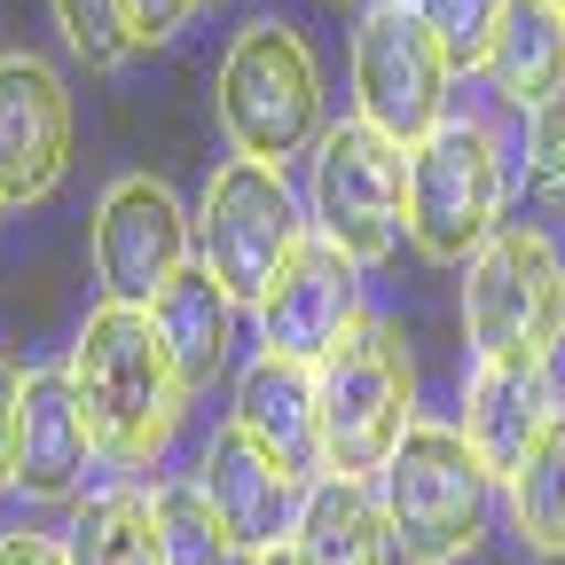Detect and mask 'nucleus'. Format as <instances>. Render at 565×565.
<instances>
[{"label":"nucleus","mask_w":565,"mask_h":565,"mask_svg":"<svg viewBox=\"0 0 565 565\" xmlns=\"http://www.w3.org/2000/svg\"><path fill=\"white\" fill-rule=\"evenodd\" d=\"M196 267V221L150 173H126L95 204V275L118 307H158L166 282Z\"/></svg>","instance_id":"nucleus-10"},{"label":"nucleus","mask_w":565,"mask_h":565,"mask_svg":"<svg viewBox=\"0 0 565 565\" xmlns=\"http://www.w3.org/2000/svg\"><path fill=\"white\" fill-rule=\"evenodd\" d=\"M322 393V456L338 479H377L416 424V370L393 322H362L315 370Z\"/></svg>","instance_id":"nucleus-5"},{"label":"nucleus","mask_w":565,"mask_h":565,"mask_svg":"<svg viewBox=\"0 0 565 565\" xmlns=\"http://www.w3.org/2000/svg\"><path fill=\"white\" fill-rule=\"evenodd\" d=\"M17 433H24V370L0 353V494L17 487Z\"/></svg>","instance_id":"nucleus-26"},{"label":"nucleus","mask_w":565,"mask_h":565,"mask_svg":"<svg viewBox=\"0 0 565 565\" xmlns=\"http://www.w3.org/2000/svg\"><path fill=\"white\" fill-rule=\"evenodd\" d=\"M189 9H196V0H134V32H141V47L173 40V32L189 24Z\"/></svg>","instance_id":"nucleus-27"},{"label":"nucleus","mask_w":565,"mask_h":565,"mask_svg":"<svg viewBox=\"0 0 565 565\" xmlns=\"http://www.w3.org/2000/svg\"><path fill=\"white\" fill-rule=\"evenodd\" d=\"M315 228L345 259H385L408 228V150L370 118H338L315 141Z\"/></svg>","instance_id":"nucleus-8"},{"label":"nucleus","mask_w":565,"mask_h":565,"mask_svg":"<svg viewBox=\"0 0 565 565\" xmlns=\"http://www.w3.org/2000/svg\"><path fill=\"white\" fill-rule=\"evenodd\" d=\"M71 166V95L40 55H0V196L40 204Z\"/></svg>","instance_id":"nucleus-12"},{"label":"nucleus","mask_w":565,"mask_h":565,"mask_svg":"<svg viewBox=\"0 0 565 565\" xmlns=\"http://www.w3.org/2000/svg\"><path fill=\"white\" fill-rule=\"evenodd\" d=\"M55 24L71 40V55H79L87 71H118L141 32H134V0H55Z\"/></svg>","instance_id":"nucleus-23"},{"label":"nucleus","mask_w":565,"mask_h":565,"mask_svg":"<svg viewBox=\"0 0 565 565\" xmlns=\"http://www.w3.org/2000/svg\"><path fill=\"white\" fill-rule=\"evenodd\" d=\"M0 565H71V550L47 534H0Z\"/></svg>","instance_id":"nucleus-28"},{"label":"nucleus","mask_w":565,"mask_h":565,"mask_svg":"<svg viewBox=\"0 0 565 565\" xmlns=\"http://www.w3.org/2000/svg\"><path fill=\"white\" fill-rule=\"evenodd\" d=\"M550 370H519V362H479L463 385V440L479 448V463L494 479H511L526 463V448L550 433Z\"/></svg>","instance_id":"nucleus-16"},{"label":"nucleus","mask_w":565,"mask_h":565,"mask_svg":"<svg viewBox=\"0 0 565 565\" xmlns=\"http://www.w3.org/2000/svg\"><path fill=\"white\" fill-rule=\"evenodd\" d=\"M196 479H204V494H212V511H221V526H228V542L244 550V557H259V550H282L299 534V503H307V487L282 471L244 424H228V433H212V448H204V463H196Z\"/></svg>","instance_id":"nucleus-13"},{"label":"nucleus","mask_w":565,"mask_h":565,"mask_svg":"<svg viewBox=\"0 0 565 565\" xmlns=\"http://www.w3.org/2000/svg\"><path fill=\"white\" fill-rule=\"evenodd\" d=\"M487 487H494V471L463 440V424H408V440L377 471L393 550L408 565H456L487 534Z\"/></svg>","instance_id":"nucleus-2"},{"label":"nucleus","mask_w":565,"mask_h":565,"mask_svg":"<svg viewBox=\"0 0 565 565\" xmlns=\"http://www.w3.org/2000/svg\"><path fill=\"white\" fill-rule=\"evenodd\" d=\"M221 126L236 141V158H259V166H291V158H315V141L330 134L322 126V63L315 47L291 32V24H244L228 63H221Z\"/></svg>","instance_id":"nucleus-4"},{"label":"nucleus","mask_w":565,"mask_h":565,"mask_svg":"<svg viewBox=\"0 0 565 565\" xmlns=\"http://www.w3.org/2000/svg\"><path fill=\"white\" fill-rule=\"evenodd\" d=\"M487 79L519 118H534L542 103L565 95V9L557 0H511L494 55H487Z\"/></svg>","instance_id":"nucleus-18"},{"label":"nucleus","mask_w":565,"mask_h":565,"mask_svg":"<svg viewBox=\"0 0 565 565\" xmlns=\"http://www.w3.org/2000/svg\"><path fill=\"white\" fill-rule=\"evenodd\" d=\"M307 244L299 196L275 166L259 158H228L221 173L204 181V212H196V259L212 267V282L236 299L259 307L275 291V275L291 267V252Z\"/></svg>","instance_id":"nucleus-7"},{"label":"nucleus","mask_w":565,"mask_h":565,"mask_svg":"<svg viewBox=\"0 0 565 565\" xmlns=\"http://www.w3.org/2000/svg\"><path fill=\"white\" fill-rule=\"evenodd\" d=\"M95 416L71 385V370H47V377H24V433H17V487L32 503H71L87 487V463H95Z\"/></svg>","instance_id":"nucleus-15"},{"label":"nucleus","mask_w":565,"mask_h":565,"mask_svg":"<svg viewBox=\"0 0 565 565\" xmlns=\"http://www.w3.org/2000/svg\"><path fill=\"white\" fill-rule=\"evenodd\" d=\"M557 9H565V0H557Z\"/></svg>","instance_id":"nucleus-30"},{"label":"nucleus","mask_w":565,"mask_h":565,"mask_svg":"<svg viewBox=\"0 0 565 565\" xmlns=\"http://www.w3.org/2000/svg\"><path fill=\"white\" fill-rule=\"evenodd\" d=\"M503 228V141L479 118H448L408 150V244L433 267H471Z\"/></svg>","instance_id":"nucleus-6"},{"label":"nucleus","mask_w":565,"mask_h":565,"mask_svg":"<svg viewBox=\"0 0 565 565\" xmlns=\"http://www.w3.org/2000/svg\"><path fill=\"white\" fill-rule=\"evenodd\" d=\"M526 189L542 212H565V95L526 118Z\"/></svg>","instance_id":"nucleus-25"},{"label":"nucleus","mask_w":565,"mask_h":565,"mask_svg":"<svg viewBox=\"0 0 565 565\" xmlns=\"http://www.w3.org/2000/svg\"><path fill=\"white\" fill-rule=\"evenodd\" d=\"M150 503H158V542H166V565H228V557H244V550L228 542L221 511H212V494H204V479L158 487Z\"/></svg>","instance_id":"nucleus-22"},{"label":"nucleus","mask_w":565,"mask_h":565,"mask_svg":"<svg viewBox=\"0 0 565 565\" xmlns=\"http://www.w3.org/2000/svg\"><path fill=\"white\" fill-rule=\"evenodd\" d=\"M362 322H370L362 315V259H345L330 236H307L291 252V267L275 275V291L259 299L267 353H291L307 370H322Z\"/></svg>","instance_id":"nucleus-11"},{"label":"nucleus","mask_w":565,"mask_h":565,"mask_svg":"<svg viewBox=\"0 0 565 565\" xmlns=\"http://www.w3.org/2000/svg\"><path fill=\"white\" fill-rule=\"evenodd\" d=\"M150 315H158V338L173 345V370H181L189 393H204L212 377L228 370V345H236V299L221 291V282H212L204 259L181 267V275L166 282V299H158Z\"/></svg>","instance_id":"nucleus-19"},{"label":"nucleus","mask_w":565,"mask_h":565,"mask_svg":"<svg viewBox=\"0 0 565 565\" xmlns=\"http://www.w3.org/2000/svg\"><path fill=\"white\" fill-rule=\"evenodd\" d=\"M236 424L299 487H315L330 471V456H322V393H315V370L291 362V353H259V362L236 377Z\"/></svg>","instance_id":"nucleus-14"},{"label":"nucleus","mask_w":565,"mask_h":565,"mask_svg":"<svg viewBox=\"0 0 565 565\" xmlns=\"http://www.w3.org/2000/svg\"><path fill=\"white\" fill-rule=\"evenodd\" d=\"M503 9H511V0H416V17H424V32L440 40L448 71H487L494 32H503Z\"/></svg>","instance_id":"nucleus-24"},{"label":"nucleus","mask_w":565,"mask_h":565,"mask_svg":"<svg viewBox=\"0 0 565 565\" xmlns=\"http://www.w3.org/2000/svg\"><path fill=\"white\" fill-rule=\"evenodd\" d=\"M71 565H166L158 542V503L141 487H110L71 526Z\"/></svg>","instance_id":"nucleus-20"},{"label":"nucleus","mask_w":565,"mask_h":565,"mask_svg":"<svg viewBox=\"0 0 565 565\" xmlns=\"http://www.w3.org/2000/svg\"><path fill=\"white\" fill-rule=\"evenodd\" d=\"M252 565H307V557H299V550H291V542H282V550H259V557H252Z\"/></svg>","instance_id":"nucleus-29"},{"label":"nucleus","mask_w":565,"mask_h":565,"mask_svg":"<svg viewBox=\"0 0 565 565\" xmlns=\"http://www.w3.org/2000/svg\"><path fill=\"white\" fill-rule=\"evenodd\" d=\"M0 204H9V196H0Z\"/></svg>","instance_id":"nucleus-31"},{"label":"nucleus","mask_w":565,"mask_h":565,"mask_svg":"<svg viewBox=\"0 0 565 565\" xmlns=\"http://www.w3.org/2000/svg\"><path fill=\"white\" fill-rule=\"evenodd\" d=\"M511 487V526L534 557H565V408L550 416V433L526 448V463L503 479Z\"/></svg>","instance_id":"nucleus-21"},{"label":"nucleus","mask_w":565,"mask_h":565,"mask_svg":"<svg viewBox=\"0 0 565 565\" xmlns=\"http://www.w3.org/2000/svg\"><path fill=\"white\" fill-rule=\"evenodd\" d=\"M463 338L479 362L550 370L565 338V259L542 228L503 221L463 267Z\"/></svg>","instance_id":"nucleus-3"},{"label":"nucleus","mask_w":565,"mask_h":565,"mask_svg":"<svg viewBox=\"0 0 565 565\" xmlns=\"http://www.w3.org/2000/svg\"><path fill=\"white\" fill-rule=\"evenodd\" d=\"M448 55L424 32L416 0H377L353 32V95L377 134H393L401 150H416L433 126H448Z\"/></svg>","instance_id":"nucleus-9"},{"label":"nucleus","mask_w":565,"mask_h":565,"mask_svg":"<svg viewBox=\"0 0 565 565\" xmlns=\"http://www.w3.org/2000/svg\"><path fill=\"white\" fill-rule=\"evenodd\" d=\"M291 550L307 565H393V526H385V503L370 494V479L322 471L307 487V503H299Z\"/></svg>","instance_id":"nucleus-17"},{"label":"nucleus","mask_w":565,"mask_h":565,"mask_svg":"<svg viewBox=\"0 0 565 565\" xmlns=\"http://www.w3.org/2000/svg\"><path fill=\"white\" fill-rule=\"evenodd\" d=\"M71 385H79L87 416H95V440L118 463H150L166 456V440L181 433V408L189 385L173 370V345L158 338L150 307H118L103 299L71 345Z\"/></svg>","instance_id":"nucleus-1"}]
</instances>
